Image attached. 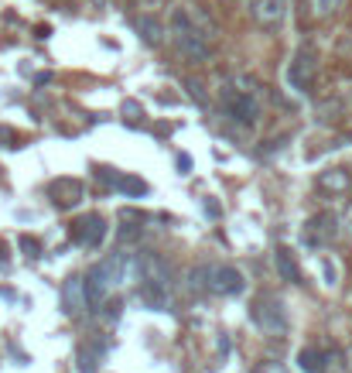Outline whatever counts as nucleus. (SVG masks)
Returning <instances> with one entry per match:
<instances>
[{
	"label": "nucleus",
	"instance_id": "f257e3e1",
	"mask_svg": "<svg viewBox=\"0 0 352 373\" xmlns=\"http://www.w3.org/2000/svg\"><path fill=\"white\" fill-rule=\"evenodd\" d=\"M171 42L182 51V58H189V62H195V65L212 62V55H216L212 35H205V31L198 28V17L192 10H185V7L171 10Z\"/></svg>",
	"mask_w": 352,
	"mask_h": 373
},
{
	"label": "nucleus",
	"instance_id": "f03ea898",
	"mask_svg": "<svg viewBox=\"0 0 352 373\" xmlns=\"http://www.w3.org/2000/svg\"><path fill=\"white\" fill-rule=\"evenodd\" d=\"M219 106H223V117L239 127L260 124V103H257V96L246 93V89H239V86H223L219 89Z\"/></svg>",
	"mask_w": 352,
	"mask_h": 373
},
{
	"label": "nucleus",
	"instance_id": "7ed1b4c3",
	"mask_svg": "<svg viewBox=\"0 0 352 373\" xmlns=\"http://www.w3.org/2000/svg\"><path fill=\"white\" fill-rule=\"evenodd\" d=\"M284 79H287V86H291V93H298V96L312 93L314 79H318V51H314L312 45H301V48L291 55Z\"/></svg>",
	"mask_w": 352,
	"mask_h": 373
},
{
	"label": "nucleus",
	"instance_id": "20e7f679",
	"mask_svg": "<svg viewBox=\"0 0 352 373\" xmlns=\"http://www.w3.org/2000/svg\"><path fill=\"white\" fill-rule=\"evenodd\" d=\"M339 233H342V223H339L335 212H314L312 219L305 223V230H301V244L312 250H321L328 247L332 240H339Z\"/></svg>",
	"mask_w": 352,
	"mask_h": 373
},
{
	"label": "nucleus",
	"instance_id": "39448f33",
	"mask_svg": "<svg viewBox=\"0 0 352 373\" xmlns=\"http://www.w3.org/2000/svg\"><path fill=\"white\" fill-rule=\"evenodd\" d=\"M243 288H246V281L236 267H230V264H209L205 267V291L233 298V294H243Z\"/></svg>",
	"mask_w": 352,
	"mask_h": 373
},
{
	"label": "nucleus",
	"instance_id": "423d86ee",
	"mask_svg": "<svg viewBox=\"0 0 352 373\" xmlns=\"http://www.w3.org/2000/svg\"><path fill=\"white\" fill-rule=\"evenodd\" d=\"M250 319L260 326L264 332H271V335H280V332L287 329V315H284V305L271 298V294H260L257 301H253V308H250Z\"/></svg>",
	"mask_w": 352,
	"mask_h": 373
},
{
	"label": "nucleus",
	"instance_id": "0eeeda50",
	"mask_svg": "<svg viewBox=\"0 0 352 373\" xmlns=\"http://www.w3.org/2000/svg\"><path fill=\"white\" fill-rule=\"evenodd\" d=\"M134 271L141 274V285H161V288H171V267L168 260L154 253V250H141L134 257Z\"/></svg>",
	"mask_w": 352,
	"mask_h": 373
},
{
	"label": "nucleus",
	"instance_id": "6e6552de",
	"mask_svg": "<svg viewBox=\"0 0 352 373\" xmlns=\"http://www.w3.org/2000/svg\"><path fill=\"white\" fill-rule=\"evenodd\" d=\"M82 288H86V301H89V308L103 305V301H106V294L117 288V285H113V274H110V264H106V260H103V264H96V267L82 278Z\"/></svg>",
	"mask_w": 352,
	"mask_h": 373
},
{
	"label": "nucleus",
	"instance_id": "1a4fd4ad",
	"mask_svg": "<svg viewBox=\"0 0 352 373\" xmlns=\"http://www.w3.org/2000/svg\"><path fill=\"white\" fill-rule=\"evenodd\" d=\"M250 14L264 31H277L287 21V0H250Z\"/></svg>",
	"mask_w": 352,
	"mask_h": 373
},
{
	"label": "nucleus",
	"instance_id": "9d476101",
	"mask_svg": "<svg viewBox=\"0 0 352 373\" xmlns=\"http://www.w3.org/2000/svg\"><path fill=\"white\" fill-rule=\"evenodd\" d=\"M72 240H76L79 247L96 250L103 240H106V219L96 216V212H89L86 219H79L76 226H72Z\"/></svg>",
	"mask_w": 352,
	"mask_h": 373
},
{
	"label": "nucleus",
	"instance_id": "9b49d317",
	"mask_svg": "<svg viewBox=\"0 0 352 373\" xmlns=\"http://www.w3.org/2000/svg\"><path fill=\"white\" fill-rule=\"evenodd\" d=\"M51 203L58 209H72L79 206V199L86 196V189H82V182H76V178H58V182H51Z\"/></svg>",
	"mask_w": 352,
	"mask_h": 373
},
{
	"label": "nucleus",
	"instance_id": "f8f14e48",
	"mask_svg": "<svg viewBox=\"0 0 352 373\" xmlns=\"http://www.w3.org/2000/svg\"><path fill=\"white\" fill-rule=\"evenodd\" d=\"M318 192L325 196H346L352 192V171L349 168H328L318 175Z\"/></svg>",
	"mask_w": 352,
	"mask_h": 373
},
{
	"label": "nucleus",
	"instance_id": "ddd939ff",
	"mask_svg": "<svg viewBox=\"0 0 352 373\" xmlns=\"http://www.w3.org/2000/svg\"><path fill=\"white\" fill-rule=\"evenodd\" d=\"M62 301H65V315H79L82 308H89L86 288H82V278H69V281L62 285Z\"/></svg>",
	"mask_w": 352,
	"mask_h": 373
},
{
	"label": "nucleus",
	"instance_id": "4468645a",
	"mask_svg": "<svg viewBox=\"0 0 352 373\" xmlns=\"http://www.w3.org/2000/svg\"><path fill=\"white\" fill-rule=\"evenodd\" d=\"M274 267L287 285H301V281H305V278H301V267H298V260H294V253H291L287 247L274 250Z\"/></svg>",
	"mask_w": 352,
	"mask_h": 373
},
{
	"label": "nucleus",
	"instance_id": "2eb2a0df",
	"mask_svg": "<svg viewBox=\"0 0 352 373\" xmlns=\"http://www.w3.org/2000/svg\"><path fill=\"white\" fill-rule=\"evenodd\" d=\"M99 178L110 182V185H113L117 192H123V196H134V199L147 196V182H141V178H134V175H106V171H99Z\"/></svg>",
	"mask_w": 352,
	"mask_h": 373
},
{
	"label": "nucleus",
	"instance_id": "dca6fc26",
	"mask_svg": "<svg viewBox=\"0 0 352 373\" xmlns=\"http://www.w3.org/2000/svg\"><path fill=\"white\" fill-rule=\"evenodd\" d=\"M134 28H137V35L144 38V45H151V48H157V45L164 42V24H161L157 17H151V14L137 17V21H134Z\"/></svg>",
	"mask_w": 352,
	"mask_h": 373
},
{
	"label": "nucleus",
	"instance_id": "f3484780",
	"mask_svg": "<svg viewBox=\"0 0 352 373\" xmlns=\"http://www.w3.org/2000/svg\"><path fill=\"white\" fill-rule=\"evenodd\" d=\"M141 301L154 312H168L171 308V288H161V285H141Z\"/></svg>",
	"mask_w": 352,
	"mask_h": 373
},
{
	"label": "nucleus",
	"instance_id": "a211bd4d",
	"mask_svg": "<svg viewBox=\"0 0 352 373\" xmlns=\"http://www.w3.org/2000/svg\"><path fill=\"white\" fill-rule=\"evenodd\" d=\"M298 367L305 373H325V353L314 349V346H305V349L298 353Z\"/></svg>",
	"mask_w": 352,
	"mask_h": 373
},
{
	"label": "nucleus",
	"instance_id": "6ab92c4d",
	"mask_svg": "<svg viewBox=\"0 0 352 373\" xmlns=\"http://www.w3.org/2000/svg\"><path fill=\"white\" fill-rule=\"evenodd\" d=\"M99 353L103 349H82L79 353V373H99Z\"/></svg>",
	"mask_w": 352,
	"mask_h": 373
},
{
	"label": "nucleus",
	"instance_id": "aec40b11",
	"mask_svg": "<svg viewBox=\"0 0 352 373\" xmlns=\"http://www.w3.org/2000/svg\"><path fill=\"white\" fill-rule=\"evenodd\" d=\"M325 373H346V356L339 349L325 353Z\"/></svg>",
	"mask_w": 352,
	"mask_h": 373
},
{
	"label": "nucleus",
	"instance_id": "412c9836",
	"mask_svg": "<svg viewBox=\"0 0 352 373\" xmlns=\"http://www.w3.org/2000/svg\"><path fill=\"white\" fill-rule=\"evenodd\" d=\"M312 7H314L318 17H332V14L342 7V0H312Z\"/></svg>",
	"mask_w": 352,
	"mask_h": 373
},
{
	"label": "nucleus",
	"instance_id": "4be33fe9",
	"mask_svg": "<svg viewBox=\"0 0 352 373\" xmlns=\"http://www.w3.org/2000/svg\"><path fill=\"white\" fill-rule=\"evenodd\" d=\"M141 233H144V226L130 223V216H127V223L120 226V240H123V244H130V240H141Z\"/></svg>",
	"mask_w": 352,
	"mask_h": 373
},
{
	"label": "nucleus",
	"instance_id": "5701e85b",
	"mask_svg": "<svg viewBox=\"0 0 352 373\" xmlns=\"http://www.w3.org/2000/svg\"><path fill=\"white\" fill-rule=\"evenodd\" d=\"M21 250H24L28 257H38V253H41V244H38V240H31V237H21Z\"/></svg>",
	"mask_w": 352,
	"mask_h": 373
},
{
	"label": "nucleus",
	"instance_id": "b1692460",
	"mask_svg": "<svg viewBox=\"0 0 352 373\" xmlns=\"http://www.w3.org/2000/svg\"><path fill=\"white\" fill-rule=\"evenodd\" d=\"M339 223H342V230H346V237H352V203H349V206H346V216H342Z\"/></svg>",
	"mask_w": 352,
	"mask_h": 373
},
{
	"label": "nucleus",
	"instance_id": "393cba45",
	"mask_svg": "<svg viewBox=\"0 0 352 373\" xmlns=\"http://www.w3.org/2000/svg\"><path fill=\"white\" fill-rule=\"evenodd\" d=\"M253 373H284V367H280V363H260Z\"/></svg>",
	"mask_w": 352,
	"mask_h": 373
},
{
	"label": "nucleus",
	"instance_id": "a878e982",
	"mask_svg": "<svg viewBox=\"0 0 352 373\" xmlns=\"http://www.w3.org/2000/svg\"><path fill=\"white\" fill-rule=\"evenodd\" d=\"M144 3H161V0H144Z\"/></svg>",
	"mask_w": 352,
	"mask_h": 373
}]
</instances>
